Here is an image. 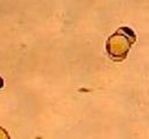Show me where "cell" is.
I'll use <instances>...</instances> for the list:
<instances>
[{"label":"cell","instance_id":"obj_3","mask_svg":"<svg viewBox=\"0 0 149 139\" xmlns=\"http://www.w3.org/2000/svg\"><path fill=\"white\" fill-rule=\"evenodd\" d=\"M4 87V79L0 77V89H3Z\"/></svg>","mask_w":149,"mask_h":139},{"label":"cell","instance_id":"obj_2","mask_svg":"<svg viewBox=\"0 0 149 139\" xmlns=\"http://www.w3.org/2000/svg\"><path fill=\"white\" fill-rule=\"evenodd\" d=\"M0 139H11L8 132L3 127H0Z\"/></svg>","mask_w":149,"mask_h":139},{"label":"cell","instance_id":"obj_1","mask_svg":"<svg viewBox=\"0 0 149 139\" xmlns=\"http://www.w3.org/2000/svg\"><path fill=\"white\" fill-rule=\"evenodd\" d=\"M136 33L127 26L120 27L111 34L105 43V50L113 62H123L132 46L136 43Z\"/></svg>","mask_w":149,"mask_h":139}]
</instances>
